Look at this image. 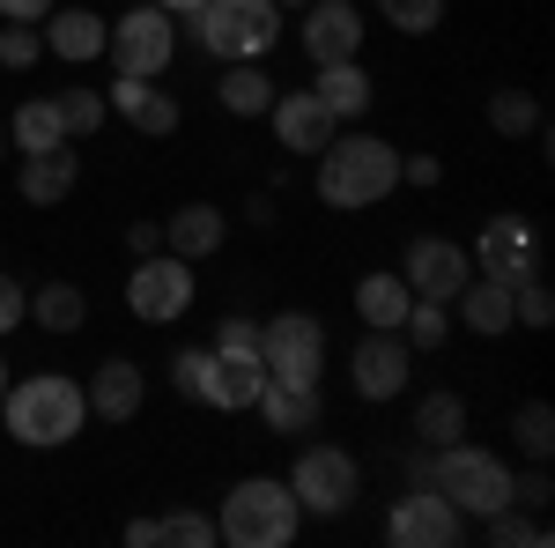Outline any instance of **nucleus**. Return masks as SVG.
Returning <instances> with one entry per match:
<instances>
[{"instance_id": "nucleus-1", "label": "nucleus", "mask_w": 555, "mask_h": 548, "mask_svg": "<svg viewBox=\"0 0 555 548\" xmlns=\"http://www.w3.org/2000/svg\"><path fill=\"white\" fill-rule=\"evenodd\" d=\"M0 430H8L15 445H30V453H60V445H75V437L89 430L82 379H67V371L8 379V393H0Z\"/></svg>"}, {"instance_id": "nucleus-2", "label": "nucleus", "mask_w": 555, "mask_h": 548, "mask_svg": "<svg viewBox=\"0 0 555 548\" xmlns=\"http://www.w3.org/2000/svg\"><path fill=\"white\" fill-rule=\"evenodd\" d=\"M319 201L341 215H363L378 208V201H392V186H400V149L385 141V133H334L319 156Z\"/></svg>"}, {"instance_id": "nucleus-3", "label": "nucleus", "mask_w": 555, "mask_h": 548, "mask_svg": "<svg viewBox=\"0 0 555 548\" xmlns=\"http://www.w3.org/2000/svg\"><path fill=\"white\" fill-rule=\"evenodd\" d=\"M297 534H304V505L282 474L230 482V497L215 511V541H230V548H289Z\"/></svg>"}, {"instance_id": "nucleus-4", "label": "nucleus", "mask_w": 555, "mask_h": 548, "mask_svg": "<svg viewBox=\"0 0 555 548\" xmlns=\"http://www.w3.org/2000/svg\"><path fill=\"white\" fill-rule=\"evenodd\" d=\"M193 23V44L208 52V60H267L274 38H282V8L274 0H208V8H193L185 15Z\"/></svg>"}, {"instance_id": "nucleus-5", "label": "nucleus", "mask_w": 555, "mask_h": 548, "mask_svg": "<svg viewBox=\"0 0 555 548\" xmlns=\"http://www.w3.org/2000/svg\"><path fill=\"white\" fill-rule=\"evenodd\" d=\"M437 489L452 497L460 519H489V511L512 505V460H504V453H489V445L452 437V445L437 453Z\"/></svg>"}, {"instance_id": "nucleus-6", "label": "nucleus", "mask_w": 555, "mask_h": 548, "mask_svg": "<svg viewBox=\"0 0 555 548\" xmlns=\"http://www.w3.org/2000/svg\"><path fill=\"white\" fill-rule=\"evenodd\" d=\"M104 60H112V75H141V82H164L178 60V15L164 8H127V15H112V38H104Z\"/></svg>"}, {"instance_id": "nucleus-7", "label": "nucleus", "mask_w": 555, "mask_h": 548, "mask_svg": "<svg viewBox=\"0 0 555 548\" xmlns=\"http://www.w3.org/2000/svg\"><path fill=\"white\" fill-rule=\"evenodd\" d=\"M193 296H201V275H193V259L178 253H141L127 275V311L141 327H178L185 311H193Z\"/></svg>"}, {"instance_id": "nucleus-8", "label": "nucleus", "mask_w": 555, "mask_h": 548, "mask_svg": "<svg viewBox=\"0 0 555 548\" xmlns=\"http://www.w3.org/2000/svg\"><path fill=\"white\" fill-rule=\"evenodd\" d=\"M282 482L297 489L304 519H341V511H356V497H363V467H356V453H341V445H304L297 467H289Z\"/></svg>"}, {"instance_id": "nucleus-9", "label": "nucleus", "mask_w": 555, "mask_h": 548, "mask_svg": "<svg viewBox=\"0 0 555 548\" xmlns=\"http://www.w3.org/2000/svg\"><path fill=\"white\" fill-rule=\"evenodd\" d=\"M259 364L274 385H319L326 379V327L311 311H274L259 319Z\"/></svg>"}, {"instance_id": "nucleus-10", "label": "nucleus", "mask_w": 555, "mask_h": 548, "mask_svg": "<svg viewBox=\"0 0 555 548\" xmlns=\"http://www.w3.org/2000/svg\"><path fill=\"white\" fill-rule=\"evenodd\" d=\"M385 541L392 548H460L467 541V519L452 511V497L437 482H408V497H392V511H385Z\"/></svg>"}, {"instance_id": "nucleus-11", "label": "nucleus", "mask_w": 555, "mask_h": 548, "mask_svg": "<svg viewBox=\"0 0 555 548\" xmlns=\"http://www.w3.org/2000/svg\"><path fill=\"white\" fill-rule=\"evenodd\" d=\"M259 393H267V364H259V348L215 341L208 364H201V408H215V416H253Z\"/></svg>"}, {"instance_id": "nucleus-12", "label": "nucleus", "mask_w": 555, "mask_h": 548, "mask_svg": "<svg viewBox=\"0 0 555 548\" xmlns=\"http://www.w3.org/2000/svg\"><path fill=\"white\" fill-rule=\"evenodd\" d=\"M348 379H356V393H363L371 408H385V400H400V393L415 385V348H408L400 334L363 327V341L348 348Z\"/></svg>"}, {"instance_id": "nucleus-13", "label": "nucleus", "mask_w": 555, "mask_h": 548, "mask_svg": "<svg viewBox=\"0 0 555 548\" xmlns=\"http://www.w3.org/2000/svg\"><path fill=\"white\" fill-rule=\"evenodd\" d=\"M400 282L415 296H437V304H452V296L474 282V259L460 238H437V230H423V238H408V253H400Z\"/></svg>"}, {"instance_id": "nucleus-14", "label": "nucleus", "mask_w": 555, "mask_h": 548, "mask_svg": "<svg viewBox=\"0 0 555 548\" xmlns=\"http://www.w3.org/2000/svg\"><path fill=\"white\" fill-rule=\"evenodd\" d=\"M467 259H474V275H489V282H526V275H541V238H533L526 215H489L481 238L467 245Z\"/></svg>"}, {"instance_id": "nucleus-15", "label": "nucleus", "mask_w": 555, "mask_h": 548, "mask_svg": "<svg viewBox=\"0 0 555 548\" xmlns=\"http://www.w3.org/2000/svg\"><path fill=\"white\" fill-rule=\"evenodd\" d=\"M363 8L356 0H311L304 8V23H297V44H304V60L311 67H334V60H363Z\"/></svg>"}, {"instance_id": "nucleus-16", "label": "nucleus", "mask_w": 555, "mask_h": 548, "mask_svg": "<svg viewBox=\"0 0 555 548\" xmlns=\"http://www.w3.org/2000/svg\"><path fill=\"white\" fill-rule=\"evenodd\" d=\"M267 119H274V141L289 149V156H319L326 141H334V112L311 97V89H274V104H267Z\"/></svg>"}, {"instance_id": "nucleus-17", "label": "nucleus", "mask_w": 555, "mask_h": 548, "mask_svg": "<svg viewBox=\"0 0 555 548\" xmlns=\"http://www.w3.org/2000/svg\"><path fill=\"white\" fill-rule=\"evenodd\" d=\"M104 104H112L141 141H171V133H178V97H171V89H156V82H141V75H119V82L104 89Z\"/></svg>"}, {"instance_id": "nucleus-18", "label": "nucleus", "mask_w": 555, "mask_h": 548, "mask_svg": "<svg viewBox=\"0 0 555 548\" xmlns=\"http://www.w3.org/2000/svg\"><path fill=\"white\" fill-rule=\"evenodd\" d=\"M89 416L96 422H133L141 416V400H149V379H141V364L133 356H104L96 371H89Z\"/></svg>"}, {"instance_id": "nucleus-19", "label": "nucleus", "mask_w": 555, "mask_h": 548, "mask_svg": "<svg viewBox=\"0 0 555 548\" xmlns=\"http://www.w3.org/2000/svg\"><path fill=\"white\" fill-rule=\"evenodd\" d=\"M38 30H44V52H52V60H67V67H89V60H104L112 15H96V8H52Z\"/></svg>"}, {"instance_id": "nucleus-20", "label": "nucleus", "mask_w": 555, "mask_h": 548, "mask_svg": "<svg viewBox=\"0 0 555 548\" xmlns=\"http://www.w3.org/2000/svg\"><path fill=\"white\" fill-rule=\"evenodd\" d=\"M75 186H82L75 141H67V149H44V156H23V170H15V201H30V208H60Z\"/></svg>"}, {"instance_id": "nucleus-21", "label": "nucleus", "mask_w": 555, "mask_h": 548, "mask_svg": "<svg viewBox=\"0 0 555 548\" xmlns=\"http://www.w3.org/2000/svg\"><path fill=\"white\" fill-rule=\"evenodd\" d=\"M222 238H230V215L215 208V201H185V208L164 222V253H178V259H215L222 253Z\"/></svg>"}, {"instance_id": "nucleus-22", "label": "nucleus", "mask_w": 555, "mask_h": 548, "mask_svg": "<svg viewBox=\"0 0 555 548\" xmlns=\"http://www.w3.org/2000/svg\"><path fill=\"white\" fill-rule=\"evenodd\" d=\"M311 97L334 112V127H356V119L371 112V97H378V89H371V75H363V60H334V67H319V75H311Z\"/></svg>"}, {"instance_id": "nucleus-23", "label": "nucleus", "mask_w": 555, "mask_h": 548, "mask_svg": "<svg viewBox=\"0 0 555 548\" xmlns=\"http://www.w3.org/2000/svg\"><path fill=\"white\" fill-rule=\"evenodd\" d=\"M253 416L274 430V437H311L319 430V385H274L267 379V393L253 400Z\"/></svg>"}, {"instance_id": "nucleus-24", "label": "nucleus", "mask_w": 555, "mask_h": 548, "mask_svg": "<svg viewBox=\"0 0 555 548\" xmlns=\"http://www.w3.org/2000/svg\"><path fill=\"white\" fill-rule=\"evenodd\" d=\"M408 304H415V290L400 282V267H378V275H363V282H356V319H363V327H378V334H400Z\"/></svg>"}, {"instance_id": "nucleus-25", "label": "nucleus", "mask_w": 555, "mask_h": 548, "mask_svg": "<svg viewBox=\"0 0 555 548\" xmlns=\"http://www.w3.org/2000/svg\"><path fill=\"white\" fill-rule=\"evenodd\" d=\"M215 104H222L230 119H267V104H274V75H267L259 60H230L222 82H215Z\"/></svg>"}, {"instance_id": "nucleus-26", "label": "nucleus", "mask_w": 555, "mask_h": 548, "mask_svg": "<svg viewBox=\"0 0 555 548\" xmlns=\"http://www.w3.org/2000/svg\"><path fill=\"white\" fill-rule=\"evenodd\" d=\"M8 149H15V156L67 149V119H60V104H52V97H30V104H15V112H8Z\"/></svg>"}, {"instance_id": "nucleus-27", "label": "nucleus", "mask_w": 555, "mask_h": 548, "mask_svg": "<svg viewBox=\"0 0 555 548\" xmlns=\"http://www.w3.org/2000/svg\"><path fill=\"white\" fill-rule=\"evenodd\" d=\"M460 304V327L481 341H496V334H512V282H489V275H474L467 290L452 296Z\"/></svg>"}, {"instance_id": "nucleus-28", "label": "nucleus", "mask_w": 555, "mask_h": 548, "mask_svg": "<svg viewBox=\"0 0 555 548\" xmlns=\"http://www.w3.org/2000/svg\"><path fill=\"white\" fill-rule=\"evenodd\" d=\"M452 437H467V400H460L452 385H429L423 400H415V445L444 453Z\"/></svg>"}, {"instance_id": "nucleus-29", "label": "nucleus", "mask_w": 555, "mask_h": 548, "mask_svg": "<svg viewBox=\"0 0 555 548\" xmlns=\"http://www.w3.org/2000/svg\"><path fill=\"white\" fill-rule=\"evenodd\" d=\"M23 319H38L44 334H75V327L89 319V296L75 290V282H38V296H30Z\"/></svg>"}, {"instance_id": "nucleus-30", "label": "nucleus", "mask_w": 555, "mask_h": 548, "mask_svg": "<svg viewBox=\"0 0 555 548\" xmlns=\"http://www.w3.org/2000/svg\"><path fill=\"white\" fill-rule=\"evenodd\" d=\"M489 133H504V141H526V133H541V97L533 89L504 82L489 97Z\"/></svg>"}, {"instance_id": "nucleus-31", "label": "nucleus", "mask_w": 555, "mask_h": 548, "mask_svg": "<svg viewBox=\"0 0 555 548\" xmlns=\"http://www.w3.org/2000/svg\"><path fill=\"white\" fill-rule=\"evenodd\" d=\"M52 104H60V119H67V141H96V133H104V119H112V104H104V89H96V82L60 89Z\"/></svg>"}, {"instance_id": "nucleus-32", "label": "nucleus", "mask_w": 555, "mask_h": 548, "mask_svg": "<svg viewBox=\"0 0 555 548\" xmlns=\"http://www.w3.org/2000/svg\"><path fill=\"white\" fill-rule=\"evenodd\" d=\"M400 341H408L415 356L444 348V341H452V304H437V296H415V304H408V319H400Z\"/></svg>"}, {"instance_id": "nucleus-33", "label": "nucleus", "mask_w": 555, "mask_h": 548, "mask_svg": "<svg viewBox=\"0 0 555 548\" xmlns=\"http://www.w3.org/2000/svg\"><path fill=\"white\" fill-rule=\"evenodd\" d=\"M512 445L526 453V460H555V408L548 400H518V416H512Z\"/></svg>"}, {"instance_id": "nucleus-34", "label": "nucleus", "mask_w": 555, "mask_h": 548, "mask_svg": "<svg viewBox=\"0 0 555 548\" xmlns=\"http://www.w3.org/2000/svg\"><path fill=\"white\" fill-rule=\"evenodd\" d=\"M481 526H489V541H496V548H548V519H541V511L504 505V511H489Z\"/></svg>"}, {"instance_id": "nucleus-35", "label": "nucleus", "mask_w": 555, "mask_h": 548, "mask_svg": "<svg viewBox=\"0 0 555 548\" xmlns=\"http://www.w3.org/2000/svg\"><path fill=\"white\" fill-rule=\"evenodd\" d=\"M156 548H215V519L208 511H164L156 519Z\"/></svg>"}, {"instance_id": "nucleus-36", "label": "nucleus", "mask_w": 555, "mask_h": 548, "mask_svg": "<svg viewBox=\"0 0 555 548\" xmlns=\"http://www.w3.org/2000/svg\"><path fill=\"white\" fill-rule=\"evenodd\" d=\"M378 15L400 38H429V30L444 23V0H378Z\"/></svg>"}, {"instance_id": "nucleus-37", "label": "nucleus", "mask_w": 555, "mask_h": 548, "mask_svg": "<svg viewBox=\"0 0 555 548\" xmlns=\"http://www.w3.org/2000/svg\"><path fill=\"white\" fill-rule=\"evenodd\" d=\"M44 30L38 23H0V67H38Z\"/></svg>"}, {"instance_id": "nucleus-38", "label": "nucleus", "mask_w": 555, "mask_h": 548, "mask_svg": "<svg viewBox=\"0 0 555 548\" xmlns=\"http://www.w3.org/2000/svg\"><path fill=\"white\" fill-rule=\"evenodd\" d=\"M512 505H518V511H541V519H548L555 482H548V467H541V460L526 467V474H512Z\"/></svg>"}, {"instance_id": "nucleus-39", "label": "nucleus", "mask_w": 555, "mask_h": 548, "mask_svg": "<svg viewBox=\"0 0 555 548\" xmlns=\"http://www.w3.org/2000/svg\"><path fill=\"white\" fill-rule=\"evenodd\" d=\"M23 311H30V290H23L15 275H0V341L23 327Z\"/></svg>"}, {"instance_id": "nucleus-40", "label": "nucleus", "mask_w": 555, "mask_h": 548, "mask_svg": "<svg viewBox=\"0 0 555 548\" xmlns=\"http://www.w3.org/2000/svg\"><path fill=\"white\" fill-rule=\"evenodd\" d=\"M201 364H208V348H178L171 356V385L185 400H201Z\"/></svg>"}, {"instance_id": "nucleus-41", "label": "nucleus", "mask_w": 555, "mask_h": 548, "mask_svg": "<svg viewBox=\"0 0 555 548\" xmlns=\"http://www.w3.org/2000/svg\"><path fill=\"white\" fill-rule=\"evenodd\" d=\"M400 186H444V164H437V156H400Z\"/></svg>"}, {"instance_id": "nucleus-42", "label": "nucleus", "mask_w": 555, "mask_h": 548, "mask_svg": "<svg viewBox=\"0 0 555 548\" xmlns=\"http://www.w3.org/2000/svg\"><path fill=\"white\" fill-rule=\"evenodd\" d=\"M60 0H0V23H44Z\"/></svg>"}, {"instance_id": "nucleus-43", "label": "nucleus", "mask_w": 555, "mask_h": 548, "mask_svg": "<svg viewBox=\"0 0 555 548\" xmlns=\"http://www.w3.org/2000/svg\"><path fill=\"white\" fill-rule=\"evenodd\" d=\"M127 253H164V222H127Z\"/></svg>"}, {"instance_id": "nucleus-44", "label": "nucleus", "mask_w": 555, "mask_h": 548, "mask_svg": "<svg viewBox=\"0 0 555 548\" xmlns=\"http://www.w3.org/2000/svg\"><path fill=\"white\" fill-rule=\"evenodd\" d=\"M215 341H237V348H259V319H245V311H237V319H222V327H215Z\"/></svg>"}, {"instance_id": "nucleus-45", "label": "nucleus", "mask_w": 555, "mask_h": 548, "mask_svg": "<svg viewBox=\"0 0 555 548\" xmlns=\"http://www.w3.org/2000/svg\"><path fill=\"white\" fill-rule=\"evenodd\" d=\"M245 222H253V230H274V193H253V201H245Z\"/></svg>"}, {"instance_id": "nucleus-46", "label": "nucleus", "mask_w": 555, "mask_h": 548, "mask_svg": "<svg viewBox=\"0 0 555 548\" xmlns=\"http://www.w3.org/2000/svg\"><path fill=\"white\" fill-rule=\"evenodd\" d=\"M127 548H156V519H127Z\"/></svg>"}, {"instance_id": "nucleus-47", "label": "nucleus", "mask_w": 555, "mask_h": 548, "mask_svg": "<svg viewBox=\"0 0 555 548\" xmlns=\"http://www.w3.org/2000/svg\"><path fill=\"white\" fill-rule=\"evenodd\" d=\"M149 8H164V15H178V23H185V15H193V8H208V0H149Z\"/></svg>"}, {"instance_id": "nucleus-48", "label": "nucleus", "mask_w": 555, "mask_h": 548, "mask_svg": "<svg viewBox=\"0 0 555 548\" xmlns=\"http://www.w3.org/2000/svg\"><path fill=\"white\" fill-rule=\"evenodd\" d=\"M274 8H282V15H304V8H311V0H274Z\"/></svg>"}, {"instance_id": "nucleus-49", "label": "nucleus", "mask_w": 555, "mask_h": 548, "mask_svg": "<svg viewBox=\"0 0 555 548\" xmlns=\"http://www.w3.org/2000/svg\"><path fill=\"white\" fill-rule=\"evenodd\" d=\"M0 156H8V119H0Z\"/></svg>"}, {"instance_id": "nucleus-50", "label": "nucleus", "mask_w": 555, "mask_h": 548, "mask_svg": "<svg viewBox=\"0 0 555 548\" xmlns=\"http://www.w3.org/2000/svg\"><path fill=\"white\" fill-rule=\"evenodd\" d=\"M0 393H8V364H0Z\"/></svg>"}]
</instances>
